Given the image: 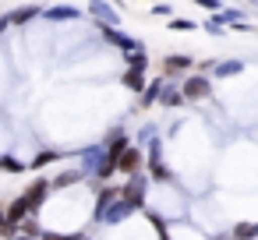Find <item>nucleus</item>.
I'll return each instance as SVG.
<instances>
[{
	"label": "nucleus",
	"mask_w": 258,
	"mask_h": 240,
	"mask_svg": "<svg viewBox=\"0 0 258 240\" xmlns=\"http://www.w3.org/2000/svg\"><path fill=\"white\" fill-rule=\"evenodd\" d=\"M177 85H180V92H184L187 103H205V99L212 96V78L202 74V71H187Z\"/></svg>",
	"instance_id": "nucleus-1"
},
{
	"label": "nucleus",
	"mask_w": 258,
	"mask_h": 240,
	"mask_svg": "<svg viewBox=\"0 0 258 240\" xmlns=\"http://www.w3.org/2000/svg\"><path fill=\"white\" fill-rule=\"evenodd\" d=\"M120 198H124V201H131L138 212H142V208H149V177H145V173L127 177V180L120 184Z\"/></svg>",
	"instance_id": "nucleus-2"
},
{
	"label": "nucleus",
	"mask_w": 258,
	"mask_h": 240,
	"mask_svg": "<svg viewBox=\"0 0 258 240\" xmlns=\"http://www.w3.org/2000/svg\"><path fill=\"white\" fill-rule=\"evenodd\" d=\"M145 148H149V180H156V184H170V180H173V170L163 163V145H159V138H152Z\"/></svg>",
	"instance_id": "nucleus-3"
},
{
	"label": "nucleus",
	"mask_w": 258,
	"mask_h": 240,
	"mask_svg": "<svg viewBox=\"0 0 258 240\" xmlns=\"http://www.w3.org/2000/svg\"><path fill=\"white\" fill-rule=\"evenodd\" d=\"M22 198H25L29 212H32V215H39V212H43V205L50 201V180H46V177H36V180L22 191Z\"/></svg>",
	"instance_id": "nucleus-4"
},
{
	"label": "nucleus",
	"mask_w": 258,
	"mask_h": 240,
	"mask_svg": "<svg viewBox=\"0 0 258 240\" xmlns=\"http://www.w3.org/2000/svg\"><path fill=\"white\" fill-rule=\"evenodd\" d=\"M89 18L96 22V25H120V11H117V4H113V0H89Z\"/></svg>",
	"instance_id": "nucleus-5"
},
{
	"label": "nucleus",
	"mask_w": 258,
	"mask_h": 240,
	"mask_svg": "<svg viewBox=\"0 0 258 240\" xmlns=\"http://www.w3.org/2000/svg\"><path fill=\"white\" fill-rule=\"evenodd\" d=\"M99 29V36L110 43V46H117L120 53H127V50H138V46H145L142 39H135V36H127L124 29H113V25H96Z\"/></svg>",
	"instance_id": "nucleus-6"
},
{
	"label": "nucleus",
	"mask_w": 258,
	"mask_h": 240,
	"mask_svg": "<svg viewBox=\"0 0 258 240\" xmlns=\"http://www.w3.org/2000/svg\"><path fill=\"white\" fill-rule=\"evenodd\" d=\"M191 67H195V57L191 53H166L163 57V78H170V82L173 78H184Z\"/></svg>",
	"instance_id": "nucleus-7"
},
{
	"label": "nucleus",
	"mask_w": 258,
	"mask_h": 240,
	"mask_svg": "<svg viewBox=\"0 0 258 240\" xmlns=\"http://www.w3.org/2000/svg\"><path fill=\"white\" fill-rule=\"evenodd\" d=\"M142 166H145V152L138 145H127L120 152V159H117V173L120 177H135V173H142Z\"/></svg>",
	"instance_id": "nucleus-8"
},
{
	"label": "nucleus",
	"mask_w": 258,
	"mask_h": 240,
	"mask_svg": "<svg viewBox=\"0 0 258 240\" xmlns=\"http://www.w3.org/2000/svg\"><path fill=\"white\" fill-rule=\"evenodd\" d=\"M135 212H138V208H135L131 201H124V198H113V201H110V208L103 212V219H99V222H103V226H120V222H127Z\"/></svg>",
	"instance_id": "nucleus-9"
},
{
	"label": "nucleus",
	"mask_w": 258,
	"mask_h": 240,
	"mask_svg": "<svg viewBox=\"0 0 258 240\" xmlns=\"http://www.w3.org/2000/svg\"><path fill=\"white\" fill-rule=\"evenodd\" d=\"M127 145H131V134H127L124 127H110V131H106V138H103V148H106V155H110L113 163L120 159V152H124Z\"/></svg>",
	"instance_id": "nucleus-10"
},
{
	"label": "nucleus",
	"mask_w": 258,
	"mask_h": 240,
	"mask_svg": "<svg viewBox=\"0 0 258 240\" xmlns=\"http://www.w3.org/2000/svg\"><path fill=\"white\" fill-rule=\"evenodd\" d=\"M113 198H120V184H103L99 191H96V205H92V222H99L103 219V212L110 208V201Z\"/></svg>",
	"instance_id": "nucleus-11"
},
{
	"label": "nucleus",
	"mask_w": 258,
	"mask_h": 240,
	"mask_svg": "<svg viewBox=\"0 0 258 240\" xmlns=\"http://www.w3.org/2000/svg\"><path fill=\"white\" fill-rule=\"evenodd\" d=\"M8 18H11V29H25V25H32L36 18H43V8H39V4H22V8H15V11H8Z\"/></svg>",
	"instance_id": "nucleus-12"
},
{
	"label": "nucleus",
	"mask_w": 258,
	"mask_h": 240,
	"mask_svg": "<svg viewBox=\"0 0 258 240\" xmlns=\"http://www.w3.org/2000/svg\"><path fill=\"white\" fill-rule=\"evenodd\" d=\"M43 18L53 22V25H60V22H78L82 11H78L75 4H57V8H43Z\"/></svg>",
	"instance_id": "nucleus-13"
},
{
	"label": "nucleus",
	"mask_w": 258,
	"mask_h": 240,
	"mask_svg": "<svg viewBox=\"0 0 258 240\" xmlns=\"http://www.w3.org/2000/svg\"><path fill=\"white\" fill-rule=\"evenodd\" d=\"M187 99H184V92H180V85H173L170 78L163 82V92H159V106L163 110H180Z\"/></svg>",
	"instance_id": "nucleus-14"
},
{
	"label": "nucleus",
	"mask_w": 258,
	"mask_h": 240,
	"mask_svg": "<svg viewBox=\"0 0 258 240\" xmlns=\"http://www.w3.org/2000/svg\"><path fill=\"white\" fill-rule=\"evenodd\" d=\"M120 85H124L127 92H142V89L149 85V71H135V67H124V71H120Z\"/></svg>",
	"instance_id": "nucleus-15"
},
{
	"label": "nucleus",
	"mask_w": 258,
	"mask_h": 240,
	"mask_svg": "<svg viewBox=\"0 0 258 240\" xmlns=\"http://www.w3.org/2000/svg\"><path fill=\"white\" fill-rule=\"evenodd\" d=\"M82 180H89L85 173H82V166L78 170H60L53 180H50V191H64V187H75V184H82Z\"/></svg>",
	"instance_id": "nucleus-16"
},
{
	"label": "nucleus",
	"mask_w": 258,
	"mask_h": 240,
	"mask_svg": "<svg viewBox=\"0 0 258 240\" xmlns=\"http://www.w3.org/2000/svg\"><path fill=\"white\" fill-rule=\"evenodd\" d=\"M163 82H166V78H152V82H149V85H145V89L138 92V106H142V110H149V106H156V103H159Z\"/></svg>",
	"instance_id": "nucleus-17"
},
{
	"label": "nucleus",
	"mask_w": 258,
	"mask_h": 240,
	"mask_svg": "<svg viewBox=\"0 0 258 240\" xmlns=\"http://www.w3.org/2000/svg\"><path fill=\"white\" fill-rule=\"evenodd\" d=\"M120 60H124V67H135V71H149V53H145V46L120 53Z\"/></svg>",
	"instance_id": "nucleus-18"
},
{
	"label": "nucleus",
	"mask_w": 258,
	"mask_h": 240,
	"mask_svg": "<svg viewBox=\"0 0 258 240\" xmlns=\"http://www.w3.org/2000/svg\"><path fill=\"white\" fill-rule=\"evenodd\" d=\"M4 215H8V222H11V226H18V222H22L25 215H32V212H29V205H25V198L18 194V198H15V201H11V205L4 208Z\"/></svg>",
	"instance_id": "nucleus-19"
},
{
	"label": "nucleus",
	"mask_w": 258,
	"mask_h": 240,
	"mask_svg": "<svg viewBox=\"0 0 258 240\" xmlns=\"http://www.w3.org/2000/svg\"><path fill=\"white\" fill-rule=\"evenodd\" d=\"M240 71H244V60H216V67H212L216 78H237Z\"/></svg>",
	"instance_id": "nucleus-20"
},
{
	"label": "nucleus",
	"mask_w": 258,
	"mask_h": 240,
	"mask_svg": "<svg viewBox=\"0 0 258 240\" xmlns=\"http://www.w3.org/2000/svg\"><path fill=\"white\" fill-rule=\"evenodd\" d=\"M226 236L230 240H258V222H237Z\"/></svg>",
	"instance_id": "nucleus-21"
},
{
	"label": "nucleus",
	"mask_w": 258,
	"mask_h": 240,
	"mask_svg": "<svg viewBox=\"0 0 258 240\" xmlns=\"http://www.w3.org/2000/svg\"><path fill=\"white\" fill-rule=\"evenodd\" d=\"M18 233H22V236H36V240H39V233H43V222H39L36 215H25V219L18 222Z\"/></svg>",
	"instance_id": "nucleus-22"
},
{
	"label": "nucleus",
	"mask_w": 258,
	"mask_h": 240,
	"mask_svg": "<svg viewBox=\"0 0 258 240\" xmlns=\"http://www.w3.org/2000/svg\"><path fill=\"white\" fill-rule=\"evenodd\" d=\"M25 170H29V166H25L18 155H8V152L0 155V173H25Z\"/></svg>",
	"instance_id": "nucleus-23"
},
{
	"label": "nucleus",
	"mask_w": 258,
	"mask_h": 240,
	"mask_svg": "<svg viewBox=\"0 0 258 240\" xmlns=\"http://www.w3.org/2000/svg\"><path fill=\"white\" fill-rule=\"evenodd\" d=\"M198 29H205V32L212 36V39H223V36L230 32V29H223V22H219V15H212V18H205V22H202Z\"/></svg>",
	"instance_id": "nucleus-24"
},
{
	"label": "nucleus",
	"mask_w": 258,
	"mask_h": 240,
	"mask_svg": "<svg viewBox=\"0 0 258 240\" xmlns=\"http://www.w3.org/2000/svg\"><path fill=\"white\" fill-rule=\"evenodd\" d=\"M60 159V152H53V148H46V152H39V155H32V163H25L29 170H43V166H50V163H57Z\"/></svg>",
	"instance_id": "nucleus-25"
},
{
	"label": "nucleus",
	"mask_w": 258,
	"mask_h": 240,
	"mask_svg": "<svg viewBox=\"0 0 258 240\" xmlns=\"http://www.w3.org/2000/svg\"><path fill=\"white\" fill-rule=\"evenodd\" d=\"M166 29H170V32H195L198 25H195L191 18H177V15H173V18L166 22Z\"/></svg>",
	"instance_id": "nucleus-26"
},
{
	"label": "nucleus",
	"mask_w": 258,
	"mask_h": 240,
	"mask_svg": "<svg viewBox=\"0 0 258 240\" xmlns=\"http://www.w3.org/2000/svg\"><path fill=\"white\" fill-rule=\"evenodd\" d=\"M39 240H82V233H64V229H43Z\"/></svg>",
	"instance_id": "nucleus-27"
},
{
	"label": "nucleus",
	"mask_w": 258,
	"mask_h": 240,
	"mask_svg": "<svg viewBox=\"0 0 258 240\" xmlns=\"http://www.w3.org/2000/svg\"><path fill=\"white\" fill-rule=\"evenodd\" d=\"M15 233H18V226H11L8 215H4V208H0V240H11Z\"/></svg>",
	"instance_id": "nucleus-28"
},
{
	"label": "nucleus",
	"mask_w": 258,
	"mask_h": 240,
	"mask_svg": "<svg viewBox=\"0 0 258 240\" xmlns=\"http://www.w3.org/2000/svg\"><path fill=\"white\" fill-rule=\"evenodd\" d=\"M191 4H198V8L209 11V15H219V11H223V0H191Z\"/></svg>",
	"instance_id": "nucleus-29"
},
{
	"label": "nucleus",
	"mask_w": 258,
	"mask_h": 240,
	"mask_svg": "<svg viewBox=\"0 0 258 240\" xmlns=\"http://www.w3.org/2000/svg\"><path fill=\"white\" fill-rule=\"evenodd\" d=\"M152 15H159V18H173V8H170V4H156Z\"/></svg>",
	"instance_id": "nucleus-30"
},
{
	"label": "nucleus",
	"mask_w": 258,
	"mask_h": 240,
	"mask_svg": "<svg viewBox=\"0 0 258 240\" xmlns=\"http://www.w3.org/2000/svg\"><path fill=\"white\" fill-rule=\"evenodd\" d=\"M8 29H11V18H8V11L0 15V36H8Z\"/></svg>",
	"instance_id": "nucleus-31"
},
{
	"label": "nucleus",
	"mask_w": 258,
	"mask_h": 240,
	"mask_svg": "<svg viewBox=\"0 0 258 240\" xmlns=\"http://www.w3.org/2000/svg\"><path fill=\"white\" fill-rule=\"evenodd\" d=\"M11 240H36V236H22V233H15V236H11Z\"/></svg>",
	"instance_id": "nucleus-32"
},
{
	"label": "nucleus",
	"mask_w": 258,
	"mask_h": 240,
	"mask_svg": "<svg viewBox=\"0 0 258 240\" xmlns=\"http://www.w3.org/2000/svg\"><path fill=\"white\" fill-rule=\"evenodd\" d=\"M212 240H230V236H212Z\"/></svg>",
	"instance_id": "nucleus-33"
},
{
	"label": "nucleus",
	"mask_w": 258,
	"mask_h": 240,
	"mask_svg": "<svg viewBox=\"0 0 258 240\" xmlns=\"http://www.w3.org/2000/svg\"><path fill=\"white\" fill-rule=\"evenodd\" d=\"M82 240H92V236H82Z\"/></svg>",
	"instance_id": "nucleus-34"
}]
</instances>
